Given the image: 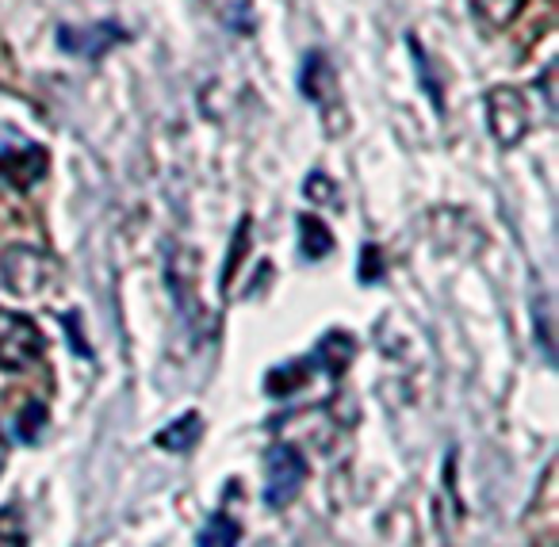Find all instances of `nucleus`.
Returning a JSON list of instances; mask_svg holds the SVG:
<instances>
[{
    "label": "nucleus",
    "mask_w": 559,
    "mask_h": 547,
    "mask_svg": "<svg viewBox=\"0 0 559 547\" xmlns=\"http://www.w3.org/2000/svg\"><path fill=\"white\" fill-rule=\"evenodd\" d=\"M58 287V264L35 246H12L0 253V310L24 314L35 302H47Z\"/></svg>",
    "instance_id": "f257e3e1"
},
{
    "label": "nucleus",
    "mask_w": 559,
    "mask_h": 547,
    "mask_svg": "<svg viewBox=\"0 0 559 547\" xmlns=\"http://www.w3.org/2000/svg\"><path fill=\"white\" fill-rule=\"evenodd\" d=\"M483 104H487L490 139L502 150H513L528 134V123H533L525 93H521L518 85H495V88H487V100Z\"/></svg>",
    "instance_id": "f03ea898"
},
{
    "label": "nucleus",
    "mask_w": 559,
    "mask_h": 547,
    "mask_svg": "<svg viewBox=\"0 0 559 547\" xmlns=\"http://www.w3.org/2000/svg\"><path fill=\"white\" fill-rule=\"evenodd\" d=\"M307 483V460L296 444H272L264 455V501L272 509H284L299 498Z\"/></svg>",
    "instance_id": "7ed1b4c3"
},
{
    "label": "nucleus",
    "mask_w": 559,
    "mask_h": 547,
    "mask_svg": "<svg viewBox=\"0 0 559 547\" xmlns=\"http://www.w3.org/2000/svg\"><path fill=\"white\" fill-rule=\"evenodd\" d=\"M299 88L304 96L322 111L326 119V131L330 134H342V123H349V111L342 108V96H337V78H334V66L326 62L322 50H311L304 62V78H299Z\"/></svg>",
    "instance_id": "20e7f679"
},
{
    "label": "nucleus",
    "mask_w": 559,
    "mask_h": 547,
    "mask_svg": "<svg viewBox=\"0 0 559 547\" xmlns=\"http://www.w3.org/2000/svg\"><path fill=\"white\" fill-rule=\"evenodd\" d=\"M43 356V333L32 318L12 314L0 330V371H27Z\"/></svg>",
    "instance_id": "39448f33"
},
{
    "label": "nucleus",
    "mask_w": 559,
    "mask_h": 547,
    "mask_svg": "<svg viewBox=\"0 0 559 547\" xmlns=\"http://www.w3.org/2000/svg\"><path fill=\"white\" fill-rule=\"evenodd\" d=\"M119 43H127V32L119 24L62 27V32H58V47L70 50V55H78V58H88V62L104 58L111 47H119Z\"/></svg>",
    "instance_id": "423d86ee"
},
{
    "label": "nucleus",
    "mask_w": 559,
    "mask_h": 547,
    "mask_svg": "<svg viewBox=\"0 0 559 547\" xmlns=\"http://www.w3.org/2000/svg\"><path fill=\"white\" fill-rule=\"evenodd\" d=\"M467 4H472V12L479 16V24L490 27V32L510 27L513 20L521 16V9H525V0H467Z\"/></svg>",
    "instance_id": "0eeeda50"
},
{
    "label": "nucleus",
    "mask_w": 559,
    "mask_h": 547,
    "mask_svg": "<svg viewBox=\"0 0 559 547\" xmlns=\"http://www.w3.org/2000/svg\"><path fill=\"white\" fill-rule=\"evenodd\" d=\"M299 246H304L307 261H322L334 249V234H330V226L319 215H304L299 218Z\"/></svg>",
    "instance_id": "6e6552de"
},
{
    "label": "nucleus",
    "mask_w": 559,
    "mask_h": 547,
    "mask_svg": "<svg viewBox=\"0 0 559 547\" xmlns=\"http://www.w3.org/2000/svg\"><path fill=\"white\" fill-rule=\"evenodd\" d=\"M353 360V341L349 333H326L322 337V345L314 348V364H322V368L330 371V376H342L345 364Z\"/></svg>",
    "instance_id": "1a4fd4ad"
},
{
    "label": "nucleus",
    "mask_w": 559,
    "mask_h": 547,
    "mask_svg": "<svg viewBox=\"0 0 559 547\" xmlns=\"http://www.w3.org/2000/svg\"><path fill=\"white\" fill-rule=\"evenodd\" d=\"M200 414H185L177 417V421L169 425V429L157 432V448H165V452H188V448L200 440Z\"/></svg>",
    "instance_id": "9d476101"
},
{
    "label": "nucleus",
    "mask_w": 559,
    "mask_h": 547,
    "mask_svg": "<svg viewBox=\"0 0 559 547\" xmlns=\"http://www.w3.org/2000/svg\"><path fill=\"white\" fill-rule=\"evenodd\" d=\"M238 539H241L238 521H230L226 513H218V516H211V521L200 528V539H195V547H238Z\"/></svg>",
    "instance_id": "9b49d317"
},
{
    "label": "nucleus",
    "mask_w": 559,
    "mask_h": 547,
    "mask_svg": "<svg viewBox=\"0 0 559 547\" xmlns=\"http://www.w3.org/2000/svg\"><path fill=\"white\" fill-rule=\"evenodd\" d=\"M0 547H27V521L20 506L0 509Z\"/></svg>",
    "instance_id": "f8f14e48"
},
{
    "label": "nucleus",
    "mask_w": 559,
    "mask_h": 547,
    "mask_svg": "<svg viewBox=\"0 0 559 547\" xmlns=\"http://www.w3.org/2000/svg\"><path fill=\"white\" fill-rule=\"evenodd\" d=\"M307 195H311V200H337L334 180L322 177V173H311V180H307Z\"/></svg>",
    "instance_id": "ddd939ff"
},
{
    "label": "nucleus",
    "mask_w": 559,
    "mask_h": 547,
    "mask_svg": "<svg viewBox=\"0 0 559 547\" xmlns=\"http://www.w3.org/2000/svg\"><path fill=\"white\" fill-rule=\"evenodd\" d=\"M35 417H43L39 402H32V406H27V414L20 417V437H24V440H35V429H32V421H35Z\"/></svg>",
    "instance_id": "4468645a"
},
{
    "label": "nucleus",
    "mask_w": 559,
    "mask_h": 547,
    "mask_svg": "<svg viewBox=\"0 0 559 547\" xmlns=\"http://www.w3.org/2000/svg\"><path fill=\"white\" fill-rule=\"evenodd\" d=\"M4 463H9V440H4V432H0V471H4Z\"/></svg>",
    "instance_id": "2eb2a0df"
}]
</instances>
